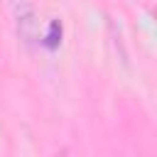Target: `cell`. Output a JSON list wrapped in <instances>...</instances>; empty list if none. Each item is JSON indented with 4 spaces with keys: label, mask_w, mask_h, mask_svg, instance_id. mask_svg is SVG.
<instances>
[{
    "label": "cell",
    "mask_w": 157,
    "mask_h": 157,
    "mask_svg": "<svg viewBox=\"0 0 157 157\" xmlns=\"http://www.w3.org/2000/svg\"><path fill=\"white\" fill-rule=\"evenodd\" d=\"M61 42V22L59 20H52V25H49V34H47V47H56Z\"/></svg>",
    "instance_id": "cell-1"
}]
</instances>
